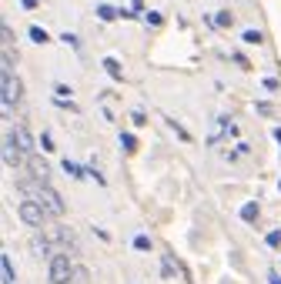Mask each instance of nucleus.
<instances>
[{
	"label": "nucleus",
	"mask_w": 281,
	"mask_h": 284,
	"mask_svg": "<svg viewBox=\"0 0 281 284\" xmlns=\"http://www.w3.org/2000/svg\"><path fill=\"white\" fill-rule=\"evenodd\" d=\"M17 187H20L23 194H30V201H37L50 218H64L67 204H64V197L57 194L50 184H44V181H17Z\"/></svg>",
	"instance_id": "f257e3e1"
},
{
	"label": "nucleus",
	"mask_w": 281,
	"mask_h": 284,
	"mask_svg": "<svg viewBox=\"0 0 281 284\" xmlns=\"http://www.w3.org/2000/svg\"><path fill=\"white\" fill-rule=\"evenodd\" d=\"M17 214H20V221L27 224V228H44L47 221H50V214H47V211L40 208L37 201H30V197L17 204Z\"/></svg>",
	"instance_id": "f03ea898"
},
{
	"label": "nucleus",
	"mask_w": 281,
	"mask_h": 284,
	"mask_svg": "<svg viewBox=\"0 0 281 284\" xmlns=\"http://www.w3.org/2000/svg\"><path fill=\"white\" fill-rule=\"evenodd\" d=\"M0 100H3V107H13L17 100H20V80L13 77V70H0Z\"/></svg>",
	"instance_id": "7ed1b4c3"
},
{
	"label": "nucleus",
	"mask_w": 281,
	"mask_h": 284,
	"mask_svg": "<svg viewBox=\"0 0 281 284\" xmlns=\"http://www.w3.org/2000/svg\"><path fill=\"white\" fill-rule=\"evenodd\" d=\"M70 274H74L70 258L67 254H54V258H50V284H67Z\"/></svg>",
	"instance_id": "20e7f679"
},
{
	"label": "nucleus",
	"mask_w": 281,
	"mask_h": 284,
	"mask_svg": "<svg viewBox=\"0 0 281 284\" xmlns=\"http://www.w3.org/2000/svg\"><path fill=\"white\" fill-rule=\"evenodd\" d=\"M23 157H27V154H23L20 147L13 144L10 131H7V137H3V164L10 167V171H17V167H20V161H23Z\"/></svg>",
	"instance_id": "39448f33"
},
{
	"label": "nucleus",
	"mask_w": 281,
	"mask_h": 284,
	"mask_svg": "<svg viewBox=\"0 0 281 284\" xmlns=\"http://www.w3.org/2000/svg\"><path fill=\"white\" fill-rule=\"evenodd\" d=\"M27 167H30V177H34V181H50V167H47V161H40V157H34V154H30V157H27Z\"/></svg>",
	"instance_id": "423d86ee"
},
{
	"label": "nucleus",
	"mask_w": 281,
	"mask_h": 284,
	"mask_svg": "<svg viewBox=\"0 0 281 284\" xmlns=\"http://www.w3.org/2000/svg\"><path fill=\"white\" fill-rule=\"evenodd\" d=\"M44 238L50 241V244H70V234L60 228V224H50V221L44 224Z\"/></svg>",
	"instance_id": "0eeeda50"
},
{
	"label": "nucleus",
	"mask_w": 281,
	"mask_h": 284,
	"mask_svg": "<svg viewBox=\"0 0 281 284\" xmlns=\"http://www.w3.org/2000/svg\"><path fill=\"white\" fill-rule=\"evenodd\" d=\"M10 137H13V144H17V147H20L27 157H30V151H34V141H30L27 127H17V131H10Z\"/></svg>",
	"instance_id": "6e6552de"
},
{
	"label": "nucleus",
	"mask_w": 281,
	"mask_h": 284,
	"mask_svg": "<svg viewBox=\"0 0 281 284\" xmlns=\"http://www.w3.org/2000/svg\"><path fill=\"white\" fill-rule=\"evenodd\" d=\"M101 67L107 70V77H111V80H117V84L124 80V67H121V60H117V57H104Z\"/></svg>",
	"instance_id": "1a4fd4ad"
},
{
	"label": "nucleus",
	"mask_w": 281,
	"mask_h": 284,
	"mask_svg": "<svg viewBox=\"0 0 281 284\" xmlns=\"http://www.w3.org/2000/svg\"><path fill=\"white\" fill-rule=\"evenodd\" d=\"M97 17H101L104 23H111V20H117V17H121V10H117V7H111V3H97Z\"/></svg>",
	"instance_id": "9d476101"
},
{
	"label": "nucleus",
	"mask_w": 281,
	"mask_h": 284,
	"mask_svg": "<svg viewBox=\"0 0 281 284\" xmlns=\"http://www.w3.org/2000/svg\"><path fill=\"white\" fill-rule=\"evenodd\" d=\"M0 274H3V284H13V264L7 254H0Z\"/></svg>",
	"instance_id": "9b49d317"
},
{
	"label": "nucleus",
	"mask_w": 281,
	"mask_h": 284,
	"mask_svg": "<svg viewBox=\"0 0 281 284\" xmlns=\"http://www.w3.org/2000/svg\"><path fill=\"white\" fill-rule=\"evenodd\" d=\"M67 284H90V274L87 268H80V264H74V274H70V281Z\"/></svg>",
	"instance_id": "f8f14e48"
},
{
	"label": "nucleus",
	"mask_w": 281,
	"mask_h": 284,
	"mask_svg": "<svg viewBox=\"0 0 281 284\" xmlns=\"http://www.w3.org/2000/svg\"><path fill=\"white\" fill-rule=\"evenodd\" d=\"M214 27H235V13L231 10H218L214 13Z\"/></svg>",
	"instance_id": "ddd939ff"
},
{
	"label": "nucleus",
	"mask_w": 281,
	"mask_h": 284,
	"mask_svg": "<svg viewBox=\"0 0 281 284\" xmlns=\"http://www.w3.org/2000/svg\"><path fill=\"white\" fill-rule=\"evenodd\" d=\"M241 221H248V224L258 221V204H255V201H248L245 208H241Z\"/></svg>",
	"instance_id": "4468645a"
},
{
	"label": "nucleus",
	"mask_w": 281,
	"mask_h": 284,
	"mask_svg": "<svg viewBox=\"0 0 281 284\" xmlns=\"http://www.w3.org/2000/svg\"><path fill=\"white\" fill-rule=\"evenodd\" d=\"M27 37H30V40H34V44H47V40H50V33L44 30V27H30V30H27Z\"/></svg>",
	"instance_id": "2eb2a0df"
},
{
	"label": "nucleus",
	"mask_w": 281,
	"mask_h": 284,
	"mask_svg": "<svg viewBox=\"0 0 281 284\" xmlns=\"http://www.w3.org/2000/svg\"><path fill=\"white\" fill-rule=\"evenodd\" d=\"M64 171H67V174H70V177H77V181H80V177H84V174H87V167H80V164H74V161H70V157H67V161H64Z\"/></svg>",
	"instance_id": "dca6fc26"
},
{
	"label": "nucleus",
	"mask_w": 281,
	"mask_h": 284,
	"mask_svg": "<svg viewBox=\"0 0 281 284\" xmlns=\"http://www.w3.org/2000/svg\"><path fill=\"white\" fill-rule=\"evenodd\" d=\"M241 40H245V44H261V40H265V33L251 27V30H245V33H241Z\"/></svg>",
	"instance_id": "f3484780"
},
{
	"label": "nucleus",
	"mask_w": 281,
	"mask_h": 284,
	"mask_svg": "<svg viewBox=\"0 0 281 284\" xmlns=\"http://www.w3.org/2000/svg\"><path fill=\"white\" fill-rule=\"evenodd\" d=\"M121 147L127 154H134L137 151V137H134V134H121Z\"/></svg>",
	"instance_id": "a211bd4d"
},
{
	"label": "nucleus",
	"mask_w": 281,
	"mask_h": 284,
	"mask_svg": "<svg viewBox=\"0 0 281 284\" xmlns=\"http://www.w3.org/2000/svg\"><path fill=\"white\" fill-rule=\"evenodd\" d=\"M70 94H74V90H70L67 84H54V97H60V100H70Z\"/></svg>",
	"instance_id": "6ab92c4d"
},
{
	"label": "nucleus",
	"mask_w": 281,
	"mask_h": 284,
	"mask_svg": "<svg viewBox=\"0 0 281 284\" xmlns=\"http://www.w3.org/2000/svg\"><path fill=\"white\" fill-rule=\"evenodd\" d=\"M134 248H137V251H151V238H147V234H137Z\"/></svg>",
	"instance_id": "aec40b11"
},
{
	"label": "nucleus",
	"mask_w": 281,
	"mask_h": 284,
	"mask_svg": "<svg viewBox=\"0 0 281 284\" xmlns=\"http://www.w3.org/2000/svg\"><path fill=\"white\" fill-rule=\"evenodd\" d=\"M168 124H171V127H174V131H178V137H181V141H191V134L184 131V127H181V124H178V120H174V117H168Z\"/></svg>",
	"instance_id": "412c9836"
},
{
	"label": "nucleus",
	"mask_w": 281,
	"mask_h": 284,
	"mask_svg": "<svg viewBox=\"0 0 281 284\" xmlns=\"http://www.w3.org/2000/svg\"><path fill=\"white\" fill-rule=\"evenodd\" d=\"M0 37H3V47H13V30L7 27V23L0 27Z\"/></svg>",
	"instance_id": "4be33fe9"
},
{
	"label": "nucleus",
	"mask_w": 281,
	"mask_h": 284,
	"mask_svg": "<svg viewBox=\"0 0 281 284\" xmlns=\"http://www.w3.org/2000/svg\"><path fill=\"white\" fill-rule=\"evenodd\" d=\"M144 20H147V23H154V27H161V23H164V17H161L158 10H147V13H144Z\"/></svg>",
	"instance_id": "5701e85b"
},
{
	"label": "nucleus",
	"mask_w": 281,
	"mask_h": 284,
	"mask_svg": "<svg viewBox=\"0 0 281 284\" xmlns=\"http://www.w3.org/2000/svg\"><path fill=\"white\" fill-rule=\"evenodd\" d=\"M60 40H64L67 47H77V44H80V40H77V33H70V30H64V33H60Z\"/></svg>",
	"instance_id": "b1692460"
},
{
	"label": "nucleus",
	"mask_w": 281,
	"mask_h": 284,
	"mask_svg": "<svg viewBox=\"0 0 281 284\" xmlns=\"http://www.w3.org/2000/svg\"><path fill=\"white\" fill-rule=\"evenodd\" d=\"M265 241H268V248H281V231H271Z\"/></svg>",
	"instance_id": "393cba45"
},
{
	"label": "nucleus",
	"mask_w": 281,
	"mask_h": 284,
	"mask_svg": "<svg viewBox=\"0 0 281 284\" xmlns=\"http://www.w3.org/2000/svg\"><path fill=\"white\" fill-rule=\"evenodd\" d=\"M37 144H40V147H44L47 154L54 151V141H50V134H40V141H37Z\"/></svg>",
	"instance_id": "a878e982"
},
{
	"label": "nucleus",
	"mask_w": 281,
	"mask_h": 284,
	"mask_svg": "<svg viewBox=\"0 0 281 284\" xmlns=\"http://www.w3.org/2000/svg\"><path fill=\"white\" fill-rule=\"evenodd\" d=\"M161 274H164V278H174V261H171V258H164V268H161Z\"/></svg>",
	"instance_id": "bb28decb"
},
{
	"label": "nucleus",
	"mask_w": 281,
	"mask_h": 284,
	"mask_svg": "<svg viewBox=\"0 0 281 284\" xmlns=\"http://www.w3.org/2000/svg\"><path fill=\"white\" fill-rule=\"evenodd\" d=\"M131 120H134V127H144V124H147V117L141 114V110H134V114H131Z\"/></svg>",
	"instance_id": "cd10ccee"
},
{
	"label": "nucleus",
	"mask_w": 281,
	"mask_h": 284,
	"mask_svg": "<svg viewBox=\"0 0 281 284\" xmlns=\"http://www.w3.org/2000/svg\"><path fill=\"white\" fill-rule=\"evenodd\" d=\"M20 7H23V10H37V7H40V0H20Z\"/></svg>",
	"instance_id": "c85d7f7f"
},
{
	"label": "nucleus",
	"mask_w": 281,
	"mask_h": 284,
	"mask_svg": "<svg viewBox=\"0 0 281 284\" xmlns=\"http://www.w3.org/2000/svg\"><path fill=\"white\" fill-rule=\"evenodd\" d=\"M261 84H265V87H268V90H278V80H275V77H265Z\"/></svg>",
	"instance_id": "c756f323"
},
{
	"label": "nucleus",
	"mask_w": 281,
	"mask_h": 284,
	"mask_svg": "<svg viewBox=\"0 0 281 284\" xmlns=\"http://www.w3.org/2000/svg\"><path fill=\"white\" fill-rule=\"evenodd\" d=\"M131 7H134V10H144V0H131Z\"/></svg>",
	"instance_id": "7c9ffc66"
},
{
	"label": "nucleus",
	"mask_w": 281,
	"mask_h": 284,
	"mask_svg": "<svg viewBox=\"0 0 281 284\" xmlns=\"http://www.w3.org/2000/svg\"><path fill=\"white\" fill-rule=\"evenodd\" d=\"M275 141H278V144H281V127H275Z\"/></svg>",
	"instance_id": "2f4dec72"
}]
</instances>
